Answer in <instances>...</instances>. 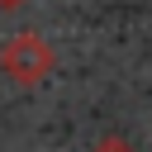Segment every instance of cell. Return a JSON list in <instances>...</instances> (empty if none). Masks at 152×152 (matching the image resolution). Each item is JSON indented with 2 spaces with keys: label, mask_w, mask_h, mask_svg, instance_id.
Listing matches in <instances>:
<instances>
[{
  "label": "cell",
  "mask_w": 152,
  "mask_h": 152,
  "mask_svg": "<svg viewBox=\"0 0 152 152\" xmlns=\"http://www.w3.org/2000/svg\"><path fill=\"white\" fill-rule=\"evenodd\" d=\"M52 66H57L52 43L38 38V33H28V28L14 33V38H5V48H0V71L14 86H43L52 76Z\"/></svg>",
  "instance_id": "cell-1"
},
{
  "label": "cell",
  "mask_w": 152,
  "mask_h": 152,
  "mask_svg": "<svg viewBox=\"0 0 152 152\" xmlns=\"http://www.w3.org/2000/svg\"><path fill=\"white\" fill-rule=\"evenodd\" d=\"M90 152H133V142H128V138H119V133H109V138H100Z\"/></svg>",
  "instance_id": "cell-2"
},
{
  "label": "cell",
  "mask_w": 152,
  "mask_h": 152,
  "mask_svg": "<svg viewBox=\"0 0 152 152\" xmlns=\"http://www.w3.org/2000/svg\"><path fill=\"white\" fill-rule=\"evenodd\" d=\"M19 5H28V0H0V10H19Z\"/></svg>",
  "instance_id": "cell-3"
}]
</instances>
